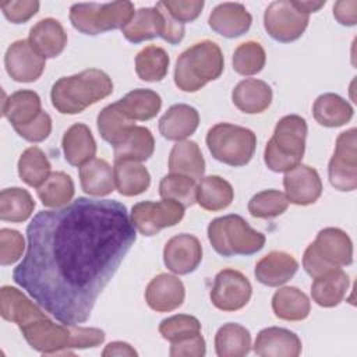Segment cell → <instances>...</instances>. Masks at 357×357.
Listing matches in <instances>:
<instances>
[{"mask_svg": "<svg viewBox=\"0 0 357 357\" xmlns=\"http://www.w3.org/2000/svg\"><path fill=\"white\" fill-rule=\"evenodd\" d=\"M135 238L121 202L79 197L33 216L13 279L59 322L78 325L91 317Z\"/></svg>", "mask_w": 357, "mask_h": 357, "instance_id": "1", "label": "cell"}, {"mask_svg": "<svg viewBox=\"0 0 357 357\" xmlns=\"http://www.w3.org/2000/svg\"><path fill=\"white\" fill-rule=\"evenodd\" d=\"M28 344L45 354H71L68 349L96 347L105 340V332L99 328H82L78 325L54 324L47 315L20 328Z\"/></svg>", "mask_w": 357, "mask_h": 357, "instance_id": "2", "label": "cell"}, {"mask_svg": "<svg viewBox=\"0 0 357 357\" xmlns=\"http://www.w3.org/2000/svg\"><path fill=\"white\" fill-rule=\"evenodd\" d=\"M113 92L112 78L99 68H88L59 78L50 91L53 107L61 114H77Z\"/></svg>", "mask_w": 357, "mask_h": 357, "instance_id": "3", "label": "cell"}, {"mask_svg": "<svg viewBox=\"0 0 357 357\" xmlns=\"http://www.w3.org/2000/svg\"><path fill=\"white\" fill-rule=\"evenodd\" d=\"M220 47L212 40H201L185 49L174 67V84L184 92H197L223 73Z\"/></svg>", "mask_w": 357, "mask_h": 357, "instance_id": "4", "label": "cell"}, {"mask_svg": "<svg viewBox=\"0 0 357 357\" xmlns=\"http://www.w3.org/2000/svg\"><path fill=\"white\" fill-rule=\"evenodd\" d=\"M307 121L298 114L282 117L268 141L264 152V162L272 172L282 173L300 165L307 138Z\"/></svg>", "mask_w": 357, "mask_h": 357, "instance_id": "5", "label": "cell"}, {"mask_svg": "<svg viewBox=\"0 0 357 357\" xmlns=\"http://www.w3.org/2000/svg\"><path fill=\"white\" fill-rule=\"evenodd\" d=\"M208 238L222 257L252 255L264 248L265 236L254 230L244 218L236 213L213 219L208 226Z\"/></svg>", "mask_w": 357, "mask_h": 357, "instance_id": "6", "label": "cell"}, {"mask_svg": "<svg viewBox=\"0 0 357 357\" xmlns=\"http://www.w3.org/2000/svg\"><path fill=\"white\" fill-rule=\"evenodd\" d=\"M353 262V243L346 231L339 227H325L318 231L303 255L305 272L318 278L326 272L347 266Z\"/></svg>", "mask_w": 357, "mask_h": 357, "instance_id": "7", "label": "cell"}, {"mask_svg": "<svg viewBox=\"0 0 357 357\" xmlns=\"http://www.w3.org/2000/svg\"><path fill=\"white\" fill-rule=\"evenodd\" d=\"M206 145L216 160L240 167L252 159L257 137L250 128L230 123H218L209 128Z\"/></svg>", "mask_w": 357, "mask_h": 357, "instance_id": "8", "label": "cell"}, {"mask_svg": "<svg viewBox=\"0 0 357 357\" xmlns=\"http://www.w3.org/2000/svg\"><path fill=\"white\" fill-rule=\"evenodd\" d=\"M134 13L131 1L75 3L70 8V21L81 33L98 35L126 26Z\"/></svg>", "mask_w": 357, "mask_h": 357, "instance_id": "9", "label": "cell"}, {"mask_svg": "<svg viewBox=\"0 0 357 357\" xmlns=\"http://www.w3.org/2000/svg\"><path fill=\"white\" fill-rule=\"evenodd\" d=\"M308 22L310 15L297 7L296 0L272 1L264 14V26L268 35L282 43L298 39Z\"/></svg>", "mask_w": 357, "mask_h": 357, "instance_id": "10", "label": "cell"}, {"mask_svg": "<svg viewBox=\"0 0 357 357\" xmlns=\"http://www.w3.org/2000/svg\"><path fill=\"white\" fill-rule=\"evenodd\" d=\"M184 218V206L163 199L159 202L142 201L131 208V223L142 236H155L162 229L177 225Z\"/></svg>", "mask_w": 357, "mask_h": 357, "instance_id": "11", "label": "cell"}, {"mask_svg": "<svg viewBox=\"0 0 357 357\" xmlns=\"http://www.w3.org/2000/svg\"><path fill=\"white\" fill-rule=\"evenodd\" d=\"M356 132V128H350L339 134L335 152L329 160V181L339 191L349 192L357 187Z\"/></svg>", "mask_w": 357, "mask_h": 357, "instance_id": "12", "label": "cell"}, {"mask_svg": "<svg viewBox=\"0 0 357 357\" xmlns=\"http://www.w3.org/2000/svg\"><path fill=\"white\" fill-rule=\"evenodd\" d=\"M252 287L250 280L236 269H222L211 289L212 304L222 311H237L247 305L251 298Z\"/></svg>", "mask_w": 357, "mask_h": 357, "instance_id": "13", "label": "cell"}, {"mask_svg": "<svg viewBox=\"0 0 357 357\" xmlns=\"http://www.w3.org/2000/svg\"><path fill=\"white\" fill-rule=\"evenodd\" d=\"M7 74L17 82L36 81L46 66L45 57L40 56L26 39L13 42L4 54Z\"/></svg>", "mask_w": 357, "mask_h": 357, "instance_id": "14", "label": "cell"}, {"mask_svg": "<svg viewBox=\"0 0 357 357\" xmlns=\"http://www.w3.org/2000/svg\"><path fill=\"white\" fill-rule=\"evenodd\" d=\"M202 261L201 241L188 233L173 236L163 248V262L169 271L177 275L194 272Z\"/></svg>", "mask_w": 357, "mask_h": 357, "instance_id": "15", "label": "cell"}, {"mask_svg": "<svg viewBox=\"0 0 357 357\" xmlns=\"http://www.w3.org/2000/svg\"><path fill=\"white\" fill-rule=\"evenodd\" d=\"M284 195L294 205H311L322 194V181L318 172L307 165H297L283 177Z\"/></svg>", "mask_w": 357, "mask_h": 357, "instance_id": "16", "label": "cell"}, {"mask_svg": "<svg viewBox=\"0 0 357 357\" xmlns=\"http://www.w3.org/2000/svg\"><path fill=\"white\" fill-rule=\"evenodd\" d=\"M185 297L183 282L169 273H159L146 286L145 301L158 312H169L178 308Z\"/></svg>", "mask_w": 357, "mask_h": 357, "instance_id": "17", "label": "cell"}, {"mask_svg": "<svg viewBox=\"0 0 357 357\" xmlns=\"http://www.w3.org/2000/svg\"><path fill=\"white\" fill-rule=\"evenodd\" d=\"M301 349V340L294 332L278 326L262 329L254 343V351L261 357H297Z\"/></svg>", "mask_w": 357, "mask_h": 357, "instance_id": "18", "label": "cell"}, {"mask_svg": "<svg viewBox=\"0 0 357 357\" xmlns=\"http://www.w3.org/2000/svg\"><path fill=\"white\" fill-rule=\"evenodd\" d=\"M166 17L160 1L155 7H142L137 10L130 22L121 28L124 38L132 43H139L156 36H163Z\"/></svg>", "mask_w": 357, "mask_h": 357, "instance_id": "19", "label": "cell"}, {"mask_svg": "<svg viewBox=\"0 0 357 357\" xmlns=\"http://www.w3.org/2000/svg\"><path fill=\"white\" fill-rule=\"evenodd\" d=\"M252 22L251 14L241 3L218 4L208 20L209 26L225 38H237L245 33Z\"/></svg>", "mask_w": 357, "mask_h": 357, "instance_id": "20", "label": "cell"}, {"mask_svg": "<svg viewBox=\"0 0 357 357\" xmlns=\"http://www.w3.org/2000/svg\"><path fill=\"white\" fill-rule=\"evenodd\" d=\"M298 262L284 251H272L262 257L257 265L254 275L257 280L269 287H278L289 282L297 272Z\"/></svg>", "mask_w": 357, "mask_h": 357, "instance_id": "21", "label": "cell"}, {"mask_svg": "<svg viewBox=\"0 0 357 357\" xmlns=\"http://www.w3.org/2000/svg\"><path fill=\"white\" fill-rule=\"evenodd\" d=\"M199 124V114L195 107L177 103L167 109L159 120V131L169 141H183L192 135Z\"/></svg>", "mask_w": 357, "mask_h": 357, "instance_id": "22", "label": "cell"}, {"mask_svg": "<svg viewBox=\"0 0 357 357\" xmlns=\"http://www.w3.org/2000/svg\"><path fill=\"white\" fill-rule=\"evenodd\" d=\"M29 43L45 59L57 57L67 45V33L54 18L38 21L29 31Z\"/></svg>", "mask_w": 357, "mask_h": 357, "instance_id": "23", "label": "cell"}, {"mask_svg": "<svg viewBox=\"0 0 357 357\" xmlns=\"http://www.w3.org/2000/svg\"><path fill=\"white\" fill-rule=\"evenodd\" d=\"M231 100L234 106L243 113H262L269 107L272 102V89L262 79L247 78L234 86L231 92Z\"/></svg>", "mask_w": 357, "mask_h": 357, "instance_id": "24", "label": "cell"}, {"mask_svg": "<svg viewBox=\"0 0 357 357\" xmlns=\"http://www.w3.org/2000/svg\"><path fill=\"white\" fill-rule=\"evenodd\" d=\"M66 160L73 166H82L96 155V142L88 126L82 123L73 124L61 139Z\"/></svg>", "mask_w": 357, "mask_h": 357, "instance_id": "25", "label": "cell"}, {"mask_svg": "<svg viewBox=\"0 0 357 357\" xmlns=\"http://www.w3.org/2000/svg\"><path fill=\"white\" fill-rule=\"evenodd\" d=\"M0 311L6 321L20 328L46 315L24 293L11 286H3L0 290Z\"/></svg>", "mask_w": 357, "mask_h": 357, "instance_id": "26", "label": "cell"}, {"mask_svg": "<svg viewBox=\"0 0 357 357\" xmlns=\"http://www.w3.org/2000/svg\"><path fill=\"white\" fill-rule=\"evenodd\" d=\"M169 172L183 174L192 180L202 178L205 172V159L197 142L177 141L169 155Z\"/></svg>", "mask_w": 357, "mask_h": 357, "instance_id": "27", "label": "cell"}, {"mask_svg": "<svg viewBox=\"0 0 357 357\" xmlns=\"http://www.w3.org/2000/svg\"><path fill=\"white\" fill-rule=\"evenodd\" d=\"M314 279L315 280L311 286L312 300L319 307L325 308H331L340 304L350 284L347 273L343 272L340 268L326 272Z\"/></svg>", "mask_w": 357, "mask_h": 357, "instance_id": "28", "label": "cell"}, {"mask_svg": "<svg viewBox=\"0 0 357 357\" xmlns=\"http://www.w3.org/2000/svg\"><path fill=\"white\" fill-rule=\"evenodd\" d=\"M79 181L84 192L92 197H105L114 191V172L105 159H96L79 166Z\"/></svg>", "mask_w": 357, "mask_h": 357, "instance_id": "29", "label": "cell"}, {"mask_svg": "<svg viewBox=\"0 0 357 357\" xmlns=\"http://www.w3.org/2000/svg\"><path fill=\"white\" fill-rule=\"evenodd\" d=\"M40 113V98L33 91L21 89L3 100L1 114L11 123L13 127L28 124Z\"/></svg>", "mask_w": 357, "mask_h": 357, "instance_id": "30", "label": "cell"}, {"mask_svg": "<svg viewBox=\"0 0 357 357\" xmlns=\"http://www.w3.org/2000/svg\"><path fill=\"white\" fill-rule=\"evenodd\" d=\"M114 183L121 195L134 197L145 192L151 184V174L141 162L114 160Z\"/></svg>", "mask_w": 357, "mask_h": 357, "instance_id": "31", "label": "cell"}, {"mask_svg": "<svg viewBox=\"0 0 357 357\" xmlns=\"http://www.w3.org/2000/svg\"><path fill=\"white\" fill-rule=\"evenodd\" d=\"M100 137L116 146L135 127V121L124 112L120 102H114L100 110L96 119Z\"/></svg>", "mask_w": 357, "mask_h": 357, "instance_id": "32", "label": "cell"}, {"mask_svg": "<svg viewBox=\"0 0 357 357\" xmlns=\"http://www.w3.org/2000/svg\"><path fill=\"white\" fill-rule=\"evenodd\" d=\"M114 148V160H148L155 151V139L149 128L135 126Z\"/></svg>", "mask_w": 357, "mask_h": 357, "instance_id": "33", "label": "cell"}, {"mask_svg": "<svg viewBox=\"0 0 357 357\" xmlns=\"http://www.w3.org/2000/svg\"><path fill=\"white\" fill-rule=\"evenodd\" d=\"M312 114L317 123L324 127H340L351 120L353 107L342 96L328 92L315 99Z\"/></svg>", "mask_w": 357, "mask_h": 357, "instance_id": "34", "label": "cell"}, {"mask_svg": "<svg viewBox=\"0 0 357 357\" xmlns=\"http://www.w3.org/2000/svg\"><path fill=\"white\" fill-rule=\"evenodd\" d=\"M272 310L279 319L303 321L308 317L311 304L308 297L300 289L286 286L275 291L272 297Z\"/></svg>", "mask_w": 357, "mask_h": 357, "instance_id": "35", "label": "cell"}, {"mask_svg": "<svg viewBox=\"0 0 357 357\" xmlns=\"http://www.w3.org/2000/svg\"><path fill=\"white\" fill-rule=\"evenodd\" d=\"M234 198L231 184L220 176L202 177L197 185V202L205 211H222Z\"/></svg>", "mask_w": 357, "mask_h": 357, "instance_id": "36", "label": "cell"}, {"mask_svg": "<svg viewBox=\"0 0 357 357\" xmlns=\"http://www.w3.org/2000/svg\"><path fill=\"white\" fill-rule=\"evenodd\" d=\"M215 350L219 357H243L251 350V335L240 324L229 322L215 335Z\"/></svg>", "mask_w": 357, "mask_h": 357, "instance_id": "37", "label": "cell"}, {"mask_svg": "<svg viewBox=\"0 0 357 357\" xmlns=\"http://www.w3.org/2000/svg\"><path fill=\"white\" fill-rule=\"evenodd\" d=\"M38 197L47 208H63L68 205L74 197V181L64 172H53L36 188Z\"/></svg>", "mask_w": 357, "mask_h": 357, "instance_id": "38", "label": "cell"}, {"mask_svg": "<svg viewBox=\"0 0 357 357\" xmlns=\"http://www.w3.org/2000/svg\"><path fill=\"white\" fill-rule=\"evenodd\" d=\"M169 63V54L163 47L149 45L135 56V73L142 81L158 82L166 77Z\"/></svg>", "mask_w": 357, "mask_h": 357, "instance_id": "39", "label": "cell"}, {"mask_svg": "<svg viewBox=\"0 0 357 357\" xmlns=\"http://www.w3.org/2000/svg\"><path fill=\"white\" fill-rule=\"evenodd\" d=\"M35 209L31 194L20 187L6 188L0 194V219L6 222H25Z\"/></svg>", "mask_w": 357, "mask_h": 357, "instance_id": "40", "label": "cell"}, {"mask_svg": "<svg viewBox=\"0 0 357 357\" xmlns=\"http://www.w3.org/2000/svg\"><path fill=\"white\" fill-rule=\"evenodd\" d=\"M52 165L46 153L38 146L26 148L18 160V174L21 180L31 185L39 187L50 176Z\"/></svg>", "mask_w": 357, "mask_h": 357, "instance_id": "41", "label": "cell"}, {"mask_svg": "<svg viewBox=\"0 0 357 357\" xmlns=\"http://www.w3.org/2000/svg\"><path fill=\"white\" fill-rule=\"evenodd\" d=\"M124 112L135 121V120H151L153 119L162 106V99L159 93L152 89H134L128 92L120 100Z\"/></svg>", "mask_w": 357, "mask_h": 357, "instance_id": "42", "label": "cell"}, {"mask_svg": "<svg viewBox=\"0 0 357 357\" xmlns=\"http://www.w3.org/2000/svg\"><path fill=\"white\" fill-rule=\"evenodd\" d=\"M159 194L163 199L174 201L187 208L197 202V184L191 177L170 173L160 180Z\"/></svg>", "mask_w": 357, "mask_h": 357, "instance_id": "43", "label": "cell"}, {"mask_svg": "<svg viewBox=\"0 0 357 357\" xmlns=\"http://www.w3.org/2000/svg\"><path fill=\"white\" fill-rule=\"evenodd\" d=\"M289 201L279 190H264L257 192L248 202V212L258 219H271L286 212Z\"/></svg>", "mask_w": 357, "mask_h": 357, "instance_id": "44", "label": "cell"}, {"mask_svg": "<svg viewBox=\"0 0 357 357\" xmlns=\"http://www.w3.org/2000/svg\"><path fill=\"white\" fill-rule=\"evenodd\" d=\"M266 61V54L261 43L248 40L237 46L233 53V68L240 75L258 74Z\"/></svg>", "mask_w": 357, "mask_h": 357, "instance_id": "45", "label": "cell"}, {"mask_svg": "<svg viewBox=\"0 0 357 357\" xmlns=\"http://www.w3.org/2000/svg\"><path fill=\"white\" fill-rule=\"evenodd\" d=\"M201 332L199 321L192 315L178 314L163 319L159 325V333L163 339L172 342L197 335Z\"/></svg>", "mask_w": 357, "mask_h": 357, "instance_id": "46", "label": "cell"}, {"mask_svg": "<svg viewBox=\"0 0 357 357\" xmlns=\"http://www.w3.org/2000/svg\"><path fill=\"white\" fill-rule=\"evenodd\" d=\"M25 251V240L22 234L13 229L0 230V264L3 266L17 262Z\"/></svg>", "mask_w": 357, "mask_h": 357, "instance_id": "47", "label": "cell"}, {"mask_svg": "<svg viewBox=\"0 0 357 357\" xmlns=\"http://www.w3.org/2000/svg\"><path fill=\"white\" fill-rule=\"evenodd\" d=\"M39 6L40 4L36 0H10L0 3L4 17L13 24L26 22L38 13Z\"/></svg>", "mask_w": 357, "mask_h": 357, "instance_id": "48", "label": "cell"}, {"mask_svg": "<svg viewBox=\"0 0 357 357\" xmlns=\"http://www.w3.org/2000/svg\"><path fill=\"white\" fill-rule=\"evenodd\" d=\"M15 132L29 142L45 141L52 132V119L46 112H42L35 120L24 126H15Z\"/></svg>", "mask_w": 357, "mask_h": 357, "instance_id": "49", "label": "cell"}, {"mask_svg": "<svg viewBox=\"0 0 357 357\" xmlns=\"http://www.w3.org/2000/svg\"><path fill=\"white\" fill-rule=\"evenodd\" d=\"M162 3L169 14L181 24L197 20L204 8L202 0H166Z\"/></svg>", "mask_w": 357, "mask_h": 357, "instance_id": "50", "label": "cell"}, {"mask_svg": "<svg viewBox=\"0 0 357 357\" xmlns=\"http://www.w3.org/2000/svg\"><path fill=\"white\" fill-rule=\"evenodd\" d=\"M206 353L205 339L201 332L181 340L172 342L169 354L172 357H202Z\"/></svg>", "mask_w": 357, "mask_h": 357, "instance_id": "51", "label": "cell"}, {"mask_svg": "<svg viewBox=\"0 0 357 357\" xmlns=\"http://www.w3.org/2000/svg\"><path fill=\"white\" fill-rule=\"evenodd\" d=\"M333 17L342 25L351 26L357 22V0H340L333 6Z\"/></svg>", "mask_w": 357, "mask_h": 357, "instance_id": "52", "label": "cell"}, {"mask_svg": "<svg viewBox=\"0 0 357 357\" xmlns=\"http://www.w3.org/2000/svg\"><path fill=\"white\" fill-rule=\"evenodd\" d=\"M103 357H113V356H119V357H135L138 356V353L134 350V347L126 342H110L105 350L102 351Z\"/></svg>", "mask_w": 357, "mask_h": 357, "instance_id": "53", "label": "cell"}, {"mask_svg": "<svg viewBox=\"0 0 357 357\" xmlns=\"http://www.w3.org/2000/svg\"><path fill=\"white\" fill-rule=\"evenodd\" d=\"M296 4L300 10H303L305 14L310 15L311 13H315L319 8H322L325 6V0L324 1H298V0H296Z\"/></svg>", "mask_w": 357, "mask_h": 357, "instance_id": "54", "label": "cell"}]
</instances>
